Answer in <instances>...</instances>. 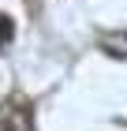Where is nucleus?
<instances>
[{
  "label": "nucleus",
  "instance_id": "obj_1",
  "mask_svg": "<svg viewBox=\"0 0 127 131\" xmlns=\"http://www.w3.org/2000/svg\"><path fill=\"white\" fill-rule=\"evenodd\" d=\"M0 131H34V105L26 94H11L0 105Z\"/></svg>",
  "mask_w": 127,
  "mask_h": 131
},
{
  "label": "nucleus",
  "instance_id": "obj_2",
  "mask_svg": "<svg viewBox=\"0 0 127 131\" xmlns=\"http://www.w3.org/2000/svg\"><path fill=\"white\" fill-rule=\"evenodd\" d=\"M101 49L112 52V56H127V34H105L101 38Z\"/></svg>",
  "mask_w": 127,
  "mask_h": 131
},
{
  "label": "nucleus",
  "instance_id": "obj_3",
  "mask_svg": "<svg viewBox=\"0 0 127 131\" xmlns=\"http://www.w3.org/2000/svg\"><path fill=\"white\" fill-rule=\"evenodd\" d=\"M11 34H15V30H11V19H8V15H0V45H8Z\"/></svg>",
  "mask_w": 127,
  "mask_h": 131
}]
</instances>
